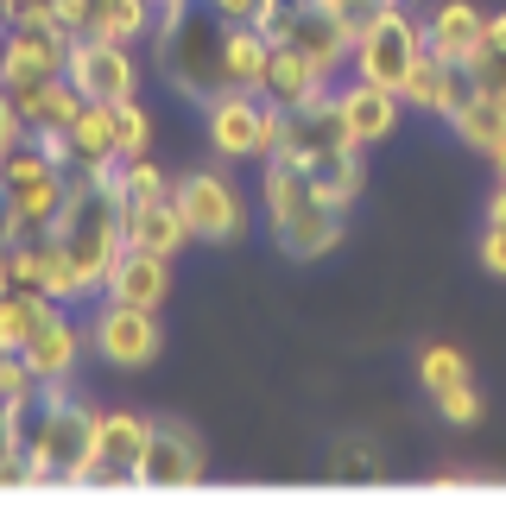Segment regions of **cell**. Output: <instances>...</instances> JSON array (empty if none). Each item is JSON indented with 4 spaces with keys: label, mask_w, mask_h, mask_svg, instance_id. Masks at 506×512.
<instances>
[{
    "label": "cell",
    "mask_w": 506,
    "mask_h": 512,
    "mask_svg": "<svg viewBox=\"0 0 506 512\" xmlns=\"http://www.w3.org/2000/svg\"><path fill=\"white\" fill-rule=\"evenodd\" d=\"M152 32V0H102L95 7V38H114V45H133V38Z\"/></svg>",
    "instance_id": "cell-25"
},
{
    "label": "cell",
    "mask_w": 506,
    "mask_h": 512,
    "mask_svg": "<svg viewBox=\"0 0 506 512\" xmlns=\"http://www.w3.org/2000/svg\"><path fill=\"white\" fill-rule=\"evenodd\" d=\"M418 380H424V392H443V386L469 380V354H462L456 342H431L418 354Z\"/></svg>",
    "instance_id": "cell-27"
},
{
    "label": "cell",
    "mask_w": 506,
    "mask_h": 512,
    "mask_svg": "<svg viewBox=\"0 0 506 512\" xmlns=\"http://www.w3.org/2000/svg\"><path fill=\"white\" fill-rule=\"evenodd\" d=\"M64 76L76 89L89 95V102H127L133 89H140V70H133V51L114 45V38H70V57H64Z\"/></svg>",
    "instance_id": "cell-9"
},
{
    "label": "cell",
    "mask_w": 506,
    "mask_h": 512,
    "mask_svg": "<svg viewBox=\"0 0 506 512\" xmlns=\"http://www.w3.org/2000/svg\"><path fill=\"white\" fill-rule=\"evenodd\" d=\"M171 190H178V209H184V222H190V241H209V247L241 241L247 203H241V190L228 184L222 171H184Z\"/></svg>",
    "instance_id": "cell-7"
},
{
    "label": "cell",
    "mask_w": 506,
    "mask_h": 512,
    "mask_svg": "<svg viewBox=\"0 0 506 512\" xmlns=\"http://www.w3.org/2000/svg\"><path fill=\"white\" fill-rule=\"evenodd\" d=\"M32 7H51V0H7V26H13L19 13H32Z\"/></svg>",
    "instance_id": "cell-42"
},
{
    "label": "cell",
    "mask_w": 506,
    "mask_h": 512,
    "mask_svg": "<svg viewBox=\"0 0 506 512\" xmlns=\"http://www.w3.org/2000/svg\"><path fill=\"white\" fill-rule=\"evenodd\" d=\"M266 70H272V38L260 26H228V83L266 89Z\"/></svg>",
    "instance_id": "cell-23"
},
{
    "label": "cell",
    "mask_w": 506,
    "mask_h": 512,
    "mask_svg": "<svg viewBox=\"0 0 506 512\" xmlns=\"http://www.w3.org/2000/svg\"><path fill=\"white\" fill-rule=\"evenodd\" d=\"M7 291H19V279H13V247H0V298Z\"/></svg>",
    "instance_id": "cell-40"
},
{
    "label": "cell",
    "mask_w": 506,
    "mask_h": 512,
    "mask_svg": "<svg viewBox=\"0 0 506 512\" xmlns=\"http://www.w3.org/2000/svg\"><path fill=\"white\" fill-rule=\"evenodd\" d=\"M95 7L102 0H51V19H57V32L83 38V32H95Z\"/></svg>",
    "instance_id": "cell-32"
},
{
    "label": "cell",
    "mask_w": 506,
    "mask_h": 512,
    "mask_svg": "<svg viewBox=\"0 0 506 512\" xmlns=\"http://www.w3.org/2000/svg\"><path fill=\"white\" fill-rule=\"evenodd\" d=\"M140 152H152V114L133 102H114V159H140Z\"/></svg>",
    "instance_id": "cell-26"
},
{
    "label": "cell",
    "mask_w": 506,
    "mask_h": 512,
    "mask_svg": "<svg viewBox=\"0 0 506 512\" xmlns=\"http://www.w3.org/2000/svg\"><path fill=\"white\" fill-rule=\"evenodd\" d=\"M494 165H500V184H506V146H500V152H494Z\"/></svg>",
    "instance_id": "cell-46"
},
{
    "label": "cell",
    "mask_w": 506,
    "mask_h": 512,
    "mask_svg": "<svg viewBox=\"0 0 506 512\" xmlns=\"http://www.w3.org/2000/svg\"><path fill=\"white\" fill-rule=\"evenodd\" d=\"M184 241H190V222H184V209H178V190H159V196L127 203V247L178 253Z\"/></svg>",
    "instance_id": "cell-18"
},
{
    "label": "cell",
    "mask_w": 506,
    "mask_h": 512,
    "mask_svg": "<svg viewBox=\"0 0 506 512\" xmlns=\"http://www.w3.org/2000/svg\"><path fill=\"white\" fill-rule=\"evenodd\" d=\"M13 437V418H7V405H0V443H7Z\"/></svg>",
    "instance_id": "cell-44"
},
{
    "label": "cell",
    "mask_w": 506,
    "mask_h": 512,
    "mask_svg": "<svg viewBox=\"0 0 506 512\" xmlns=\"http://www.w3.org/2000/svg\"><path fill=\"white\" fill-rule=\"evenodd\" d=\"M488 38H494V45H506V13H488Z\"/></svg>",
    "instance_id": "cell-43"
},
{
    "label": "cell",
    "mask_w": 506,
    "mask_h": 512,
    "mask_svg": "<svg viewBox=\"0 0 506 512\" xmlns=\"http://www.w3.org/2000/svg\"><path fill=\"white\" fill-rule=\"evenodd\" d=\"M13 146H26V121H19V108H13V95L0 89V159H7Z\"/></svg>",
    "instance_id": "cell-35"
},
{
    "label": "cell",
    "mask_w": 506,
    "mask_h": 512,
    "mask_svg": "<svg viewBox=\"0 0 506 512\" xmlns=\"http://www.w3.org/2000/svg\"><path fill=\"white\" fill-rule=\"evenodd\" d=\"M38 386V373L26 367V354H0V405H19Z\"/></svg>",
    "instance_id": "cell-31"
},
{
    "label": "cell",
    "mask_w": 506,
    "mask_h": 512,
    "mask_svg": "<svg viewBox=\"0 0 506 512\" xmlns=\"http://www.w3.org/2000/svg\"><path fill=\"white\" fill-rule=\"evenodd\" d=\"M431 51L424 38V19H412L405 7H386L374 26L355 38V76L361 83H380V89H405V70Z\"/></svg>",
    "instance_id": "cell-5"
},
{
    "label": "cell",
    "mask_w": 506,
    "mask_h": 512,
    "mask_svg": "<svg viewBox=\"0 0 506 512\" xmlns=\"http://www.w3.org/2000/svg\"><path fill=\"white\" fill-rule=\"evenodd\" d=\"M469 89L475 95H494V102H506V45H481V57L469 64Z\"/></svg>",
    "instance_id": "cell-28"
},
{
    "label": "cell",
    "mask_w": 506,
    "mask_h": 512,
    "mask_svg": "<svg viewBox=\"0 0 506 512\" xmlns=\"http://www.w3.org/2000/svg\"><path fill=\"white\" fill-rule=\"evenodd\" d=\"M336 146H355L336 95H317V102H304V108H285V146L279 152H291V159H317V152H336Z\"/></svg>",
    "instance_id": "cell-15"
},
{
    "label": "cell",
    "mask_w": 506,
    "mask_h": 512,
    "mask_svg": "<svg viewBox=\"0 0 506 512\" xmlns=\"http://www.w3.org/2000/svg\"><path fill=\"white\" fill-rule=\"evenodd\" d=\"M488 228H506V184L494 190V203H488Z\"/></svg>",
    "instance_id": "cell-41"
},
{
    "label": "cell",
    "mask_w": 506,
    "mask_h": 512,
    "mask_svg": "<svg viewBox=\"0 0 506 512\" xmlns=\"http://www.w3.org/2000/svg\"><path fill=\"white\" fill-rule=\"evenodd\" d=\"M146 430L152 424L140 418V411H102V418H95V449L83 462V487H133Z\"/></svg>",
    "instance_id": "cell-10"
},
{
    "label": "cell",
    "mask_w": 506,
    "mask_h": 512,
    "mask_svg": "<svg viewBox=\"0 0 506 512\" xmlns=\"http://www.w3.org/2000/svg\"><path fill=\"white\" fill-rule=\"evenodd\" d=\"M481 266H488L494 279H506V228H488V234H481Z\"/></svg>",
    "instance_id": "cell-37"
},
{
    "label": "cell",
    "mask_w": 506,
    "mask_h": 512,
    "mask_svg": "<svg viewBox=\"0 0 506 512\" xmlns=\"http://www.w3.org/2000/svg\"><path fill=\"white\" fill-rule=\"evenodd\" d=\"M329 76L323 64H310L304 51H291V45H272V70H266V89L272 102H285V108H304V102H317V95H329Z\"/></svg>",
    "instance_id": "cell-20"
},
{
    "label": "cell",
    "mask_w": 506,
    "mask_h": 512,
    "mask_svg": "<svg viewBox=\"0 0 506 512\" xmlns=\"http://www.w3.org/2000/svg\"><path fill=\"white\" fill-rule=\"evenodd\" d=\"M336 481H380L374 449H336Z\"/></svg>",
    "instance_id": "cell-34"
},
{
    "label": "cell",
    "mask_w": 506,
    "mask_h": 512,
    "mask_svg": "<svg viewBox=\"0 0 506 512\" xmlns=\"http://www.w3.org/2000/svg\"><path fill=\"white\" fill-rule=\"evenodd\" d=\"M424 38H431L437 57H450L456 70H469L481 45H488V13L469 7V0H437L431 19H424Z\"/></svg>",
    "instance_id": "cell-14"
},
{
    "label": "cell",
    "mask_w": 506,
    "mask_h": 512,
    "mask_svg": "<svg viewBox=\"0 0 506 512\" xmlns=\"http://www.w3.org/2000/svg\"><path fill=\"white\" fill-rule=\"evenodd\" d=\"M443 121L456 127V140L462 146H475V152H500L506 146V102H494V95H462V102L443 114Z\"/></svg>",
    "instance_id": "cell-21"
},
{
    "label": "cell",
    "mask_w": 506,
    "mask_h": 512,
    "mask_svg": "<svg viewBox=\"0 0 506 512\" xmlns=\"http://www.w3.org/2000/svg\"><path fill=\"white\" fill-rule=\"evenodd\" d=\"M209 146L222 159H266V95L260 89H222L209 102Z\"/></svg>",
    "instance_id": "cell-11"
},
{
    "label": "cell",
    "mask_w": 506,
    "mask_h": 512,
    "mask_svg": "<svg viewBox=\"0 0 506 512\" xmlns=\"http://www.w3.org/2000/svg\"><path fill=\"white\" fill-rule=\"evenodd\" d=\"M159 310H140V304H114L108 298V310L89 323V348L102 354L108 367H121V373H140V367H152L159 361Z\"/></svg>",
    "instance_id": "cell-8"
},
{
    "label": "cell",
    "mask_w": 506,
    "mask_h": 512,
    "mask_svg": "<svg viewBox=\"0 0 506 512\" xmlns=\"http://www.w3.org/2000/svg\"><path fill=\"white\" fill-rule=\"evenodd\" d=\"M13 487H32L26 443H19V437H7V443H0V494H13Z\"/></svg>",
    "instance_id": "cell-33"
},
{
    "label": "cell",
    "mask_w": 506,
    "mask_h": 512,
    "mask_svg": "<svg viewBox=\"0 0 506 512\" xmlns=\"http://www.w3.org/2000/svg\"><path fill=\"white\" fill-rule=\"evenodd\" d=\"M70 140H76V159H83V165L114 159V102H83V114H76V127H70Z\"/></svg>",
    "instance_id": "cell-24"
},
{
    "label": "cell",
    "mask_w": 506,
    "mask_h": 512,
    "mask_svg": "<svg viewBox=\"0 0 506 512\" xmlns=\"http://www.w3.org/2000/svg\"><path fill=\"white\" fill-rule=\"evenodd\" d=\"M405 108H424V114H450L462 95H469V70H456L450 57H437V51H424L412 70H405Z\"/></svg>",
    "instance_id": "cell-19"
},
{
    "label": "cell",
    "mask_w": 506,
    "mask_h": 512,
    "mask_svg": "<svg viewBox=\"0 0 506 512\" xmlns=\"http://www.w3.org/2000/svg\"><path fill=\"white\" fill-rule=\"evenodd\" d=\"M159 38V70L171 76V89L190 95V102H216L222 89H235L228 83V19L216 13V26H203V13L190 7L178 26H165V32H152Z\"/></svg>",
    "instance_id": "cell-3"
},
{
    "label": "cell",
    "mask_w": 506,
    "mask_h": 512,
    "mask_svg": "<svg viewBox=\"0 0 506 512\" xmlns=\"http://www.w3.org/2000/svg\"><path fill=\"white\" fill-rule=\"evenodd\" d=\"M304 165V177L317 184L329 203H355L361 196V184H367V171H361V146H336V152H317V159H298Z\"/></svg>",
    "instance_id": "cell-22"
},
{
    "label": "cell",
    "mask_w": 506,
    "mask_h": 512,
    "mask_svg": "<svg viewBox=\"0 0 506 512\" xmlns=\"http://www.w3.org/2000/svg\"><path fill=\"white\" fill-rule=\"evenodd\" d=\"M76 361H83V329H76L57 304H45V317H38L32 342H26V367L38 380H70Z\"/></svg>",
    "instance_id": "cell-16"
},
{
    "label": "cell",
    "mask_w": 506,
    "mask_h": 512,
    "mask_svg": "<svg viewBox=\"0 0 506 512\" xmlns=\"http://www.w3.org/2000/svg\"><path fill=\"white\" fill-rule=\"evenodd\" d=\"M272 45H291V51H304L310 64H323L329 76H336L348 57H355V32L342 26V13L329 7V0H310V7H298L285 19V32L272 38Z\"/></svg>",
    "instance_id": "cell-12"
},
{
    "label": "cell",
    "mask_w": 506,
    "mask_h": 512,
    "mask_svg": "<svg viewBox=\"0 0 506 512\" xmlns=\"http://www.w3.org/2000/svg\"><path fill=\"white\" fill-rule=\"evenodd\" d=\"M437 411H443V424H475L481 418V392L469 380H456V386L437 392Z\"/></svg>",
    "instance_id": "cell-30"
},
{
    "label": "cell",
    "mask_w": 506,
    "mask_h": 512,
    "mask_svg": "<svg viewBox=\"0 0 506 512\" xmlns=\"http://www.w3.org/2000/svg\"><path fill=\"white\" fill-rule=\"evenodd\" d=\"M197 481H203V437L178 418H152L140 468H133V487H146V494H178V487H197Z\"/></svg>",
    "instance_id": "cell-6"
},
{
    "label": "cell",
    "mask_w": 506,
    "mask_h": 512,
    "mask_svg": "<svg viewBox=\"0 0 506 512\" xmlns=\"http://www.w3.org/2000/svg\"><path fill=\"white\" fill-rule=\"evenodd\" d=\"M228 26H260V13H266V0H209Z\"/></svg>",
    "instance_id": "cell-36"
},
{
    "label": "cell",
    "mask_w": 506,
    "mask_h": 512,
    "mask_svg": "<svg viewBox=\"0 0 506 512\" xmlns=\"http://www.w3.org/2000/svg\"><path fill=\"white\" fill-rule=\"evenodd\" d=\"M0 64H7V19H0Z\"/></svg>",
    "instance_id": "cell-45"
},
{
    "label": "cell",
    "mask_w": 506,
    "mask_h": 512,
    "mask_svg": "<svg viewBox=\"0 0 506 512\" xmlns=\"http://www.w3.org/2000/svg\"><path fill=\"white\" fill-rule=\"evenodd\" d=\"M13 437L26 443L32 487H83V462L95 449V418L83 399L70 392V380H38L19 405H7Z\"/></svg>",
    "instance_id": "cell-1"
},
{
    "label": "cell",
    "mask_w": 506,
    "mask_h": 512,
    "mask_svg": "<svg viewBox=\"0 0 506 512\" xmlns=\"http://www.w3.org/2000/svg\"><path fill=\"white\" fill-rule=\"evenodd\" d=\"M342 215L348 209L329 203L291 152H272L266 159V222H272V234H279V247L291 260H323L342 241Z\"/></svg>",
    "instance_id": "cell-2"
},
{
    "label": "cell",
    "mask_w": 506,
    "mask_h": 512,
    "mask_svg": "<svg viewBox=\"0 0 506 512\" xmlns=\"http://www.w3.org/2000/svg\"><path fill=\"white\" fill-rule=\"evenodd\" d=\"M102 291L114 304H140V310H159L165 291H171V253H152V247H121V260L108 266Z\"/></svg>",
    "instance_id": "cell-13"
},
{
    "label": "cell",
    "mask_w": 506,
    "mask_h": 512,
    "mask_svg": "<svg viewBox=\"0 0 506 512\" xmlns=\"http://www.w3.org/2000/svg\"><path fill=\"white\" fill-rule=\"evenodd\" d=\"M159 190H171V184H165V171L152 165V152H140V159H121V196H127V203L159 196Z\"/></svg>",
    "instance_id": "cell-29"
},
{
    "label": "cell",
    "mask_w": 506,
    "mask_h": 512,
    "mask_svg": "<svg viewBox=\"0 0 506 512\" xmlns=\"http://www.w3.org/2000/svg\"><path fill=\"white\" fill-rule=\"evenodd\" d=\"M298 7H310V0H266V13H260V32H266V38H279V32H285V19L298 13Z\"/></svg>",
    "instance_id": "cell-38"
},
{
    "label": "cell",
    "mask_w": 506,
    "mask_h": 512,
    "mask_svg": "<svg viewBox=\"0 0 506 512\" xmlns=\"http://www.w3.org/2000/svg\"><path fill=\"white\" fill-rule=\"evenodd\" d=\"M336 102H342L348 140H355V146H374V140H393L405 95L399 89H380V83H361V76H355V89H342Z\"/></svg>",
    "instance_id": "cell-17"
},
{
    "label": "cell",
    "mask_w": 506,
    "mask_h": 512,
    "mask_svg": "<svg viewBox=\"0 0 506 512\" xmlns=\"http://www.w3.org/2000/svg\"><path fill=\"white\" fill-rule=\"evenodd\" d=\"M64 57H70V32H57L51 7L19 13L7 26V64H0V89L13 95V108H26L45 83H57Z\"/></svg>",
    "instance_id": "cell-4"
},
{
    "label": "cell",
    "mask_w": 506,
    "mask_h": 512,
    "mask_svg": "<svg viewBox=\"0 0 506 512\" xmlns=\"http://www.w3.org/2000/svg\"><path fill=\"white\" fill-rule=\"evenodd\" d=\"M13 241H26V234H19V215H13V196H7V184H0V247H13Z\"/></svg>",
    "instance_id": "cell-39"
}]
</instances>
